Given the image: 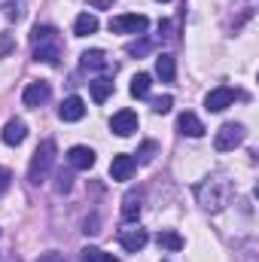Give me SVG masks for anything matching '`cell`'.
<instances>
[{"label":"cell","mask_w":259,"mask_h":262,"mask_svg":"<svg viewBox=\"0 0 259 262\" xmlns=\"http://www.w3.org/2000/svg\"><path fill=\"white\" fill-rule=\"evenodd\" d=\"M229 198H232V183L223 180V177H210V180H204V183L198 186V201H201V207L210 210V213H220V210L229 204Z\"/></svg>","instance_id":"obj_1"},{"label":"cell","mask_w":259,"mask_h":262,"mask_svg":"<svg viewBox=\"0 0 259 262\" xmlns=\"http://www.w3.org/2000/svg\"><path fill=\"white\" fill-rule=\"evenodd\" d=\"M34 58L43 61V64H58L61 46H58L55 28H49V25H37L34 28Z\"/></svg>","instance_id":"obj_2"},{"label":"cell","mask_w":259,"mask_h":262,"mask_svg":"<svg viewBox=\"0 0 259 262\" xmlns=\"http://www.w3.org/2000/svg\"><path fill=\"white\" fill-rule=\"evenodd\" d=\"M52 162H55V143H52V140H43V143L37 146L34 159H31V168H28V180H31L34 186H40V183L46 180V174L52 171Z\"/></svg>","instance_id":"obj_3"},{"label":"cell","mask_w":259,"mask_h":262,"mask_svg":"<svg viewBox=\"0 0 259 262\" xmlns=\"http://www.w3.org/2000/svg\"><path fill=\"white\" fill-rule=\"evenodd\" d=\"M241 143H244V125L241 122H226L223 128L217 131V137H213V146L220 152H229V149H235Z\"/></svg>","instance_id":"obj_4"},{"label":"cell","mask_w":259,"mask_h":262,"mask_svg":"<svg viewBox=\"0 0 259 262\" xmlns=\"http://www.w3.org/2000/svg\"><path fill=\"white\" fill-rule=\"evenodd\" d=\"M149 28V18L140 15V12H131V15H113L110 18V31L113 34H143Z\"/></svg>","instance_id":"obj_5"},{"label":"cell","mask_w":259,"mask_h":262,"mask_svg":"<svg viewBox=\"0 0 259 262\" xmlns=\"http://www.w3.org/2000/svg\"><path fill=\"white\" fill-rule=\"evenodd\" d=\"M235 101H238V92H235V89H229V85H220V89L207 92L204 107H207L210 113H223V110H226V107H232Z\"/></svg>","instance_id":"obj_6"},{"label":"cell","mask_w":259,"mask_h":262,"mask_svg":"<svg viewBox=\"0 0 259 262\" xmlns=\"http://www.w3.org/2000/svg\"><path fill=\"white\" fill-rule=\"evenodd\" d=\"M137 113L134 110H119V113H113V119H110V131L113 134H119V137H131L134 131H137Z\"/></svg>","instance_id":"obj_7"},{"label":"cell","mask_w":259,"mask_h":262,"mask_svg":"<svg viewBox=\"0 0 259 262\" xmlns=\"http://www.w3.org/2000/svg\"><path fill=\"white\" fill-rule=\"evenodd\" d=\"M134 168H137V159L128 156V152H119V156H113V162H110V177L113 180H131V174H134Z\"/></svg>","instance_id":"obj_8"},{"label":"cell","mask_w":259,"mask_h":262,"mask_svg":"<svg viewBox=\"0 0 259 262\" xmlns=\"http://www.w3.org/2000/svg\"><path fill=\"white\" fill-rule=\"evenodd\" d=\"M67 165L73 171H89L95 165V149L92 146H70L67 149Z\"/></svg>","instance_id":"obj_9"},{"label":"cell","mask_w":259,"mask_h":262,"mask_svg":"<svg viewBox=\"0 0 259 262\" xmlns=\"http://www.w3.org/2000/svg\"><path fill=\"white\" fill-rule=\"evenodd\" d=\"M49 95H52V89H49V82H31L28 89H25V95H21V101H25V107H43L46 101H49Z\"/></svg>","instance_id":"obj_10"},{"label":"cell","mask_w":259,"mask_h":262,"mask_svg":"<svg viewBox=\"0 0 259 262\" xmlns=\"http://www.w3.org/2000/svg\"><path fill=\"white\" fill-rule=\"evenodd\" d=\"M58 116L64 119V122H79L82 116H85V101L79 98V95H70L61 101V107H58Z\"/></svg>","instance_id":"obj_11"},{"label":"cell","mask_w":259,"mask_h":262,"mask_svg":"<svg viewBox=\"0 0 259 262\" xmlns=\"http://www.w3.org/2000/svg\"><path fill=\"white\" fill-rule=\"evenodd\" d=\"M146 241H149V235H146V229H122L119 232V244L128 250V253H137V250H143L146 247Z\"/></svg>","instance_id":"obj_12"},{"label":"cell","mask_w":259,"mask_h":262,"mask_svg":"<svg viewBox=\"0 0 259 262\" xmlns=\"http://www.w3.org/2000/svg\"><path fill=\"white\" fill-rule=\"evenodd\" d=\"M25 134H28V128H25V122H21V119H9L0 137H3V143H6V146H18V143L25 140Z\"/></svg>","instance_id":"obj_13"},{"label":"cell","mask_w":259,"mask_h":262,"mask_svg":"<svg viewBox=\"0 0 259 262\" xmlns=\"http://www.w3.org/2000/svg\"><path fill=\"white\" fill-rule=\"evenodd\" d=\"M177 128H180V134H189V137H201L204 134V125H201V119L195 113H180Z\"/></svg>","instance_id":"obj_14"},{"label":"cell","mask_w":259,"mask_h":262,"mask_svg":"<svg viewBox=\"0 0 259 262\" xmlns=\"http://www.w3.org/2000/svg\"><path fill=\"white\" fill-rule=\"evenodd\" d=\"M79 64H82V70H107V55L101 49H89L79 55Z\"/></svg>","instance_id":"obj_15"},{"label":"cell","mask_w":259,"mask_h":262,"mask_svg":"<svg viewBox=\"0 0 259 262\" xmlns=\"http://www.w3.org/2000/svg\"><path fill=\"white\" fill-rule=\"evenodd\" d=\"M95 31H98V18H95L92 12L76 15V21H73V34H76V37H89V34H95Z\"/></svg>","instance_id":"obj_16"},{"label":"cell","mask_w":259,"mask_h":262,"mask_svg":"<svg viewBox=\"0 0 259 262\" xmlns=\"http://www.w3.org/2000/svg\"><path fill=\"white\" fill-rule=\"evenodd\" d=\"M92 85V98H95V104H104L110 95H113V79H107V76H98L95 82H89Z\"/></svg>","instance_id":"obj_17"},{"label":"cell","mask_w":259,"mask_h":262,"mask_svg":"<svg viewBox=\"0 0 259 262\" xmlns=\"http://www.w3.org/2000/svg\"><path fill=\"white\" fill-rule=\"evenodd\" d=\"M174 73H177V64H174L171 55H159V58H156V76H159L162 82H171Z\"/></svg>","instance_id":"obj_18"},{"label":"cell","mask_w":259,"mask_h":262,"mask_svg":"<svg viewBox=\"0 0 259 262\" xmlns=\"http://www.w3.org/2000/svg\"><path fill=\"white\" fill-rule=\"evenodd\" d=\"M140 216V195L137 192H128V195L122 198V220L125 223H134Z\"/></svg>","instance_id":"obj_19"},{"label":"cell","mask_w":259,"mask_h":262,"mask_svg":"<svg viewBox=\"0 0 259 262\" xmlns=\"http://www.w3.org/2000/svg\"><path fill=\"white\" fill-rule=\"evenodd\" d=\"M159 247H165V250H183V238L177 235V232H171V229H165V232H159Z\"/></svg>","instance_id":"obj_20"},{"label":"cell","mask_w":259,"mask_h":262,"mask_svg":"<svg viewBox=\"0 0 259 262\" xmlns=\"http://www.w3.org/2000/svg\"><path fill=\"white\" fill-rule=\"evenodd\" d=\"M149 85H153L149 73H137V76L131 79V95H134V98H146V95H149Z\"/></svg>","instance_id":"obj_21"},{"label":"cell","mask_w":259,"mask_h":262,"mask_svg":"<svg viewBox=\"0 0 259 262\" xmlns=\"http://www.w3.org/2000/svg\"><path fill=\"white\" fill-rule=\"evenodd\" d=\"M82 262H119V259L104 253V250H98V247H85L82 250Z\"/></svg>","instance_id":"obj_22"},{"label":"cell","mask_w":259,"mask_h":262,"mask_svg":"<svg viewBox=\"0 0 259 262\" xmlns=\"http://www.w3.org/2000/svg\"><path fill=\"white\" fill-rule=\"evenodd\" d=\"M171 107H174V98H171V95H162V98L153 101V113H159V116L171 113Z\"/></svg>","instance_id":"obj_23"},{"label":"cell","mask_w":259,"mask_h":262,"mask_svg":"<svg viewBox=\"0 0 259 262\" xmlns=\"http://www.w3.org/2000/svg\"><path fill=\"white\" fill-rule=\"evenodd\" d=\"M156 152H159V143H156V140H146V143L140 146V152H137V156H140V162H143V165H149V162L156 159Z\"/></svg>","instance_id":"obj_24"},{"label":"cell","mask_w":259,"mask_h":262,"mask_svg":"<svg viewBox=\"0 0 259 262\" xmlns=\"http://www.w3.org/2000/svg\"><path fill=\"white\" fill-rule=\"evenodd\" d=\"M55 180H58V183H55V192H70V186H73V174H70V171H58Z\"/></svg>","instance_id":"obj_25"},{"label":"cell","mask_w":259,"mask_h":262,"mask_svg":"<svg viewBox=\"0 0 259 262\" xmlns=\"http://www.w3.org/2000/svg\"><path fill=\"white\" fill-rule=\"evenodd\" d=\"M9 52H15V40L12 34H0V58H6Z\"/></svg>","instance_id":"obj_26"},{"label":"cell","mask_w":259,"mask_h":262,"mask_svg":"<svg viewBox=\"0 0 259 262\" xmlns=\"http://www.w3.org/2000/svg\"><path fill=\"white\" fill-rule=\"evenodd\" d=\"M9 180H12V174H9L6 168H0V198L6 195V189H9Z\"/></svg>","instance_id":"obj_27"},{"label":"cell","mask_w":259,"mask_h":262,"mask_svg":"<svg viewBox=\"0 0 259 262\" xmlns=\"http://www.w3.org/2000/svg\"><path fill=\"white\" fill-rule=\"evenodd\" d=\"M146 49H149V43H131V46H128V55H143Z\"/></svg>","instance_id":"obj_28"},{"label":"cell","mask_w":259,"mask_h":262,"mask_svg":"<svg viewBox=\"0 0 259 262\" xmlns=\"http://www.w3.org/2000/svg\"><path fill=\"white\" fill-rule=\"evenodd\" d=\"M37 262H67V259L61 256V253H55V250H52V253H43Z\"/></svg>","instance_id":"obj_29"},{"label":"cell","mask_w":259,"mask_h":262,"mask_svg":"<svg viewBox=\"0 0 259 262\" xmlns=\"http://www.w3.org/2000/svg\"><path fill=\"white\" fill-rule=\"evenodd\" d=\"M113 3H116V0H89V6H92V9H110Z\"/></svg>","instance_id":"obj_30"},{"label":"cell","mask_w":259,"mask_h":262,"mask_svg":"<svg viewBox=\"0 0 259 262\" xmlns=\"http://www.w3.org/2000/svg\"><path fill=\"white\" fill-rule=\"evenodd\" d=\"M82 232H85V235H95V232H98V220H95V216L85 220V229H82Z\"/></svg>","instance_id":"obj_31"},{"label":"cell","mask_w":259,"mask_h":262,"mask_svg":"<svg viewBox=\"0 0 259 262\" xmlns=\"http://www.w3.org/2000/svg\"><path fill=\"white\" fill-rule=\"evenodd\" d=\"M162 3H165V0H162Z\"/></svg>","instance_id":"obj_32"}]
</instances>
